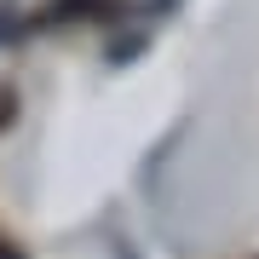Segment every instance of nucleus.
<instances>
[{
    "instance_id": "obj_1",
    "label": "nucleus",
    "mask_w": 259,
    "mask_h": 259,
    "mask_svg": "<svg viewBox=\"0 0 259 259\" xmlns=\"http://www.w3.org/2000/svg\"><path fill=\"white\" fill-rule=\"evenodd\" d=\"M0 259H18V253H12V248H6V242H0Z\"/></svg>"
}]
</instances>
